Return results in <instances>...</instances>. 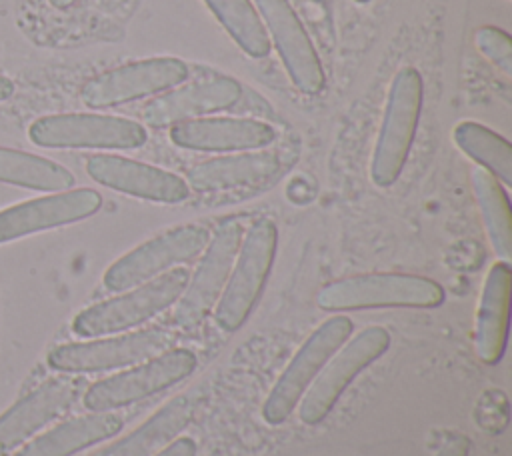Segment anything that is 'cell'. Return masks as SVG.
Here are the masks:
<instances>
[{"instance_id": "obj_26", "label": "cell", "mask_w": 512, "mask_h": 456, "mask_svg": "<svg viewBox=\"0 0 512 456\" xmlns=\"http://www.w3.org/2000/svg\"><path fill=\"white\" fill-rule=\"evenodd\" d=\"M228 36L250 58H266L270 54V38L250 0H204Z\"/></svg>"}, {"instance_id": "obj_20", "label": "cell", "mask_w": 512, "mask_h": 456, "mask_svg": "<svg viewBox=\"0 0 512 456\" xmlns=\"http://www.w3.org/2000/svg\"><path fill=\"white\" fill-rule=\"evenodd\" d=\"M512 268L510 262H494L486 274L476 312L474 348L476 356L494 366L502 360L508 342Z\"/></svg>"}, {"instance_id": "obj_5", "label": "cell", "mask_w": 512, "mask_h": 456, "mask_svg": "<svg viewBox=\"0 0 512 456\" xmlns=\"http://www.w3.org/2000/svg\"><path fill=\"white\" fill-rule=\"evenodd\" d=\"M352 330V320L344 314H336L324 320L304 340L262 404V418L266 424L278 426L290 418L318 372L324 368L330 356L352 336Z\"/></svg>"}, {"instance_id": "obj_16", "label": "cell", "mask_w": 512, "mask_h": 456, "mask_svg": "<svg viewBox=\"0 0 512 456\" xmlns=\"http://www.w3.org/2000/svg\"><path fill=\"white\" fill-rule=\"evenodd\" d=\"M242 86L228 76H214L184 86H174L154 96L142 110V120L152 128H170L180 122L212 116L238 104Z\"/></svg>"}, {"instance_id": "obj_8", "label": "cell", "mask_w": 512, "mask_h": 456, "mask_svg": "<svg viewBox=\"0 0 512 456\" xmlns=\"http://www.w3.org/2000/svg\"><path fill=\"white\" fill-rule=\"evenodd\" d=\"M174 340V334L166 328H146L88 342H68L48 352V366L66 374L126 368L170 350Z\"/></svg>"}, {"instance_id": "obj_1", "label": "cell", "mask_w": 512, "mask_h": 456, "mask_svg": "<svg viewBox=\"0 0 512 456\" xmlns=\"http://www.w3.org/2000/svg\"><path fill=\"white\" fill-rule=\"evenodd\" d=\"M444 302V288L426 276L400 272H374L334 280L316 294L326 312H352L370 308H434Z\"/></svg>"}, {"instance_id": "obj_24", "label": "cell", "mask_w": 512, "mask_h": 456, "mask_svg": "<svg viewBox=\"0 0 512 456\" xmlns=\"http://www.w3.org/2000/svg\"><path fill=\"white\" fill-rule=\"evenodd\" d=\"M452 136L454 144L482 170L500 180L502 186H512V146L504 136L474 120L456 124Z\"/></svg>"}, {"instance_id": "obj_15", "label": "cell", "mask_w": 512, "mask_h": 456, "mask_svg": "<svg viewBox=\"0 0 512 456\" xmlns=\"http://www.w3.org/2000/svg\"><path fill=\"white\" fill-rule=\"evenodd\" d=\"M86 172L106 188L150 202L178 204L190 196V188L182 176L118 154L88 156Z\"/></svg>"}, {"instance_id": "obj_10", "label": "cell", "mask_w": 512, "mask_h": 456, "mask_svg": "<svg viewBox=\"0 0 512 456\" xmlns=\"http://www.w3.org/2000/svg\"><path fill=\"white\" fill-rule=\"evenodd\" d=\"M208 240L210 232L200 224L170 228L112 262L104 272L102 282L110 292L130 290L196 258L202 254Z\"/></svg>"}, {"instance_id": "obj_31", "label": "cell", "mask_w": 512, "mask_h": 456, "mask_svg": "<svg viewBox=\"0 0 512 456\" xmlns=\"http://www.w3.org/2000/svg\"><path fill=\"white\" fill-rule=\"evenodd\" d=\"M356 2H360V4H364V2H370V0H356Z\"/></svg>"}, {"instance_id": "obj_27", "label": "cell", "mask_w": 512, "mask_h": 456, "mask_svg": "<svg viewBox=\"0 0 512 456\" xmlns=\"http://www.w3.org/2000/svg\"><path fill=\"white\" fill-rule=\"evenodd\" d=\"M476 48L506 76L512 74V40L498 26H480L474 34Z\"/></svg>"}, {"instance_id": "obj_17", "label": "cell", "mask_w": 512, "mask_h": 456, "mask_svg": "<svg viewBox=\"0 0 512 456\" xmlns=\"http://www.w3.org/2000/svg\"><path fill=\"white\" fill-rule=\"evenodd\" d=\"M82 388L74 376L50 378L0 416V456L12 452L40 428L68 412Z\"/></svg>"}, {"instance_id": "obj_9", "label": "cell", "mask_w": 512, "mask_h": 456, "mask_svg": "<svg viewBox=\"0 0 512 456\" xmlns=\"http://www.w3.org/2000/svg\"><path fill=\"white\" fill-rule=\"evenodd\" d=\"M28 136L42 148L96 150H134L148 140V132L140 122L92 112L42 116L30 124Z\"/></svg>"}, {"instance_id": "obj_14", "label": "cell", "mask_w": 512, "mask_h": 456, "mask_svg": "<svg viewBox=\"0 0 512 456\" xmlns=\"http://www.w3.org/2000/svg\"><path fill=\"white\" fill-rule=\"evenodd\" d=\"M100 206L102 196L92 188H70L8 206L0 210V244L80 222L96 214Z\"/></svg>"}, {"instance_id": "obj_13", "label": "cell", "mask_w": 512, "mask_h": 456, "mask_svg": "<svg viewBox=\"0 0 512 456\" xmlns=\"http://www.w3.org/2000/svg\"><path fill=\"white\" fill-rule=\"evenodd\" d=\"M256 6L292 84L302 94H320L326 82L324 68L292 4L288 0H256Z\"/></svg>"}, {"instance_id": "obj_18", "label": "cell", "mask_w": 512, "mask_h": 456, "mask_svg": "<svg viewBox=\"0 0 512 456\" xmlns=\"http://www.w3.org/2000/svg\"><path fill=\"white\" fill-rule=\"evenodd\" d=\"M170 140L196 152H246L262 150L276 140V130L254 118L204 116L170 126Z\"/></svg>"}, {"instance_id": "obj_7", "label": "cell", "mask_w": 512, "mask_h": 456, "mask_svg": "<svg viewBox=\"0 0 512 456\" xmlns=\"http://www.w3.org/2000/svg\"><path fill=\"white\" fill-rule=\"evenodd\" d=\"M390 332L370 326L344 342L318 372L306 394L298 402V418L308 426L320 424L336 406L354 378L390 348Z\"/></svg>"}, {"instance_id": "obj_21", "label": "cell", "mask_w": 512, "mask_h": 456, "mask_svg": "<svg viewBox=\"0 0 512 456\" xmlns=\"http://www.w3.org/2000/svg\"><path fill=\"white\" fill-rule=\"evenodd\" d=\"M280 170V158L268 150H246L194 164L186 172V184L194 192H226L268 182Z\"/></svg>"}, {"instance_id": "obj_22", "label": "cell", "mask_w": 512, "mask_h": 456, "mask_svg": "<svg viewBox=\"0 0 512 456\" xmlns=\"http://www.w3.org/2000/svg\"><path fill=\"white\" fill-rule=\"evenodd\" d=\"M122 426L124 420L114 412H92L54 426L14 456H72L102 440L114 438Z\"/></svg>"}, {"instance_id": "obj_19", "label": "cell", "mask_w": 512, "mask_h": 456, "mask_svg": "<svg viewBox=\"0 0 512 456\" xmlns=\"http://www.w3.org/2000/svg\"><path fill=\"white\" fill-rule=\"evenodd\" d=\"M200 390H188L168 400L158 412L134 428L128 436L92 452L90 456H154L180 436L204 404Z\"/></svg>"}, {"instance_id": "obj_29", "label": "cell", "mask_w": 512, "mask_h": 456, "mask_svg": "<svg viewBox=\"0 0 512 456\" xmlns=\"http://www.w3.org/2000/svg\"><path fill=\"white\" fill-rule=\"evenodd\" d=\"M14 94V82L8 76H0V102L8 100Z\"/></svg>"}, {"instance_id": "obj_25", "label": "cell", "mask_w": 512, "mask_h": 456, "mask_svg": "<svg viewBox=\"0 0 512 456\" xmlns=\"http://www.w3.org/2000/svg\"><path fill=\"white\" fill-rule=\"evenodd\" d=\"M472 188L494 252L510 262L512 258V208L506 186L482 168L472 172Z\"/></svg>"}, {"instance_id": "obj_3", "label": "cell", "mask_w": 512, "mask_h": 456, "mask_svg": "<svg viewBox=\"0 0 512 456\" xmlns=\"http://www.w3.org/2000/svg\"><path fill=\"white\" fill-rule=\"evenodd\" d=\"M424 84L416 68H400L390 84L382 124L376 136L370 176L380 188L392 186L404 170L422 112Z\"/></svg>"}, {"instance_id": "obj_23", "label": "cell", "mask_w": 512, "mask_h": 456, "mask_svg": "<svg viewBox=\"0 0 512 456\" xmlns=\"http://www.w3.org/2000/svg\"><path fill=\"white\" fill-rule=\"evenodd\" d=\"M0 182L44 190L62 192L74 186V174L62 164L12 148H0Z\"/></svg>"}, {"instance_id": "obj_32", "label": "cell", "mask_w": 512, "mask_h": 456, "mask_svg": "<svg viewBox=\"0 0 512 456\" xmlns=\"http://www.w3.org/2000/svg\"><path fill=\"white\" fill-rule=\"evenodd\" d=\"M314 2H322V0H314Z\"/></svg>"}, {"instance_id": "obj_2", "label": "cell", "mask_w": 512, "mask_h": 456, "mask_svg": "<svg viewBox=\"0 0 512 456\" xmlns=\"http://www.w3.org/2000/svg\"><path fill=\"white\" fill-rule=\"evenodd\" d=\"M188 278L190 272L176 266L114 298L92 304L74 316L72 332L82 338H98L136 328L176 304Z\"/></svg>"}, {"instance_id": "obj_12", "label": "cell", "mask_w": 512, "mask_h": 456, "mask_svg": "<svg viewBox=\"0 0 512 456\" xmlns=\"http://www.w3.org/2000/svg\"><path fill=\"white\" fill-rule=\"evenodd\" d=\"M242 236L244 230L238 220H226L214 230L194 274L176 300L174 324L178 328H196L214 310L230 276Z\"/></svg>"}, {"instance_id": "obj_4", "label": "cell", "mask_w": 512, "mask_h": 456, "mask_svg": "<svg viewBox=\"0 0 512 456\" xmlns=\"http://www.w3.org/2000/svg\"><path fill=\"white\" fill-rule=\"evenodd\" d=\"M276 246L278 228L270 218L256 220L242 236L230 276L214 306V320L222 330H238L252 314L272 272Z\"/></svg>"}, {"instance_id": "obj_6", "label": "cell", "mask_w": 512, "mask_h": 456, "mask_svg": "<svg viewBox=\"0 0 512 456\" xmlns=\"http://www.w3.org/2000/svg\"><path fill=\"white\" fill-rule=\"evenodd\" d=\"M194 368V352L186 348H170L124 372L90 384L82 402L90 412H112L172 388L190 376Z\"/></svg>"}, {"instance_id": "obj_11", "label": "cell", "mask_w": 512, "mask_h": 456, "mask_svg": "<svg viewBox=\"0 0 512 456\" xmlns=\"http://www.w3.org/2000/svg\"><path fill=\"white\" fill-rule=\"evenodd\" d=\"M188 72L186 62L174 56L134 60L88 78L80 88V100L96 110L122 106L180 86Z\"/></svg>"}, {"instance_id": "obj_28", "label": "cell", "mask_w": 512, "mask_h": 456, "mask_svg": "<svg viewBox=\"0 0 512 456\" xmlns=\"http://www.w3.org/2000/svg\"><path fill=\"white\" fill-rule=\"evenodd\" d=\"M196 450H198L196 442L188 436H182V438L172 440L166 448H162L154 456H196Z\"/></svg>"}, {"instance_id": "obj_30", "label": "cell", "mask_w": 512, "mask_h": 456, "mask_svg": "<svg viewBox=\"0 0 512 456\" xmlns=\"http://www.w3.org/2000/svg\"><path fill=\"white\" fill-rule=\"evenodd\" d=\"M54 8H70L76 0H48Z\"/></svg>"}]
</instances>
